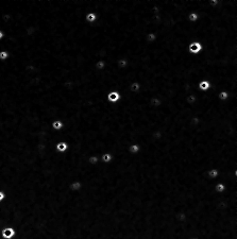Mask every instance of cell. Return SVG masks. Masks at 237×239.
<instances>
[{"mask_svg":"<svg viewBox=\"0 0 237 239\" xmlns=\"http://www.w3.org/2000/svg\"><path fill=\"white\" fill-rule=\"evenodd\" d=\"M64 127H65V123L62 120L56 119L51 122V129L53 130V131H61V130L64 129Z\"/></svg>","mask_w":237,"mask_h":239,"instance_id":"9c48e42d","label":"cell"},{"mask_svg":"<svg viewBox=\"0 0 237 239\" xmlns=\"http://www.w3.org/2000/svg\"><path fill=\"white\" fill-rule=\"evenodd\" d=\"M218 99L220 101H227L229 98H230V93L227 91V90H220L217 95Z\"/></svg>","mask_w":237,"mask_h":239,"instance_id":"e0dca14e","label":"cell"},{"mask_svg":"<svg viewBox=\"0 0 237 239\" xmlns=\"http://www.w3.org/2000/svg\"><path fill=\"white\" fill-rule=\"evenodd\" d=\"M105 67H107V62L104 60H98L95 63V69L97 71H102L103 69H105Z\"/></svg>","mask_w":237,"mask_h":239,"instance_id":"9a60e30c","label":"cell"},{"mask_svg":"<svg viewBox=\"0 0 237 239\" xmlns=\"http://www.w3.org/2000/svg\"><path fill=\"white\" fill-rule=\"evenodd\" d=\"M189 239H198V238H196V237H190Z\"/></svg>","mask_w":237,"mask_h":239,"instance_id":"484cf974","label":"cell"},{"mask_svg":"<svg viewBox=\"0 0 237 239\" xmlns=\"http://www.w3.org/2000/svg\"><path fill=\"white\" fill-rule=\"evenodd\" d=\"M100 162V159L98 155H90L87 157V163L90 164V165H92V166H94V165H97L98 163Z\"/></svg>","mask_w":237,"mask_h":239,"instance_id":"d6986e66","label":"cell"},{"mask_svg":"<svg viewBox=\"0 0 237 239\" xmlns=\"http://www.w3.org/2000/svg\"><path fill=\"white\" fill-rule=\"evenodd\" d=\"M220 0H208V5L210 7H217L219 5Z\"/></svg>","mask_w":237,"mask_h":239,"instance_id":"603a6c76","label":"cell"},{"mask_svg":"<svg viewBox=\"0 0 237 239\" xmlns=\"http://www.w3.org/2000/svg\"><path fill=\"white\" fill-rule=\"evenodd\" d=\"M140 88H141V86H140V83L137 82V81L131 82V83L129 84V89H130L131 93H133V94H137L140 90Z\"/></svg>","mask_w":237,"mask_h":239,"instance_id":"7c38bea8","label":"cell"},{"mask_svg":"<svg viewBox=\"0 0 237 239\" xmlns=\"http://www.w3.org/2000/svg\"><path fill=\"white\" fill-rule=\"evenodd\" d=\"M85 21L87 24H95L97 21V14L94 12H90L85 15Z\"/></svg>","mask_w":237,"mask_h":239,"instance_id":"5bb4252c","label":"cell"},{"mask_svg":"<svg viewBox=\"0 0 237 239\" xmlns=\"http://www.w3.org/2000/svg\"><path fill=\"white\" fill-rule=\"evenodd\" d=\"M54 149L58 153H65L68 150V144L65 140H61V142H56L54 146Z\"/></svg>","mask_w":237,"mask_h":239,"instance_id":"5b68a950","label":"cell"},{"mask_svg":"<svg viewBox=\"0 0 237 239\" xmlns=\"http://www.w3.org/2000/svg\"><path fill=\"white\" fill-rule=\"evenodd\" d=\"M5 200V193L2 190H0V203Z\"/></svg>","mask_w":237,"mask_h":239,"instance_id":"cb8c5ba5","label":"cell"},{"mask_svg":"<svg viewBox=\"0 0 237 239\" xmlns=\"http://www.w3.org/2000/svg\"><path fill=\"white\" fill-rule=\"evenodd\" d=\"M0 236L2 239H13L16 236V229L13 226H4L0 232Z\"/></svg>","mask_w":237,"mask_h":239,"instance_id":"7a4b0ae2","label":"cell"},{"mask_svg":"<svg viewBox=\"0 0 237 239\" xmlns=\"http://www.w3.org/2000/svg\"><path fill=\"white\" fill-rule=\"evenodd\" d=\"M3 37H4V33H3V32L0 30V42H1V41L3 39Z\"/></svg>","mask_w":237,"mask_h":239,"instance_id":"d4e9b609","label":"cell"},{"mask_svg":"<svg viewBox=\"0 0 237 239\" xmlns=\"http://www.w3.org/2000/svg\"><path fill=\"white\" fill-rule=\"evenodd\" d=\"M141 151V147L138 144H131L130 146L128 147V152L130 154H138Z\"/></svg>","mask_w":237,"mask_h":239,"instance_id":"8fae6325","label":"cell"},{"mask_svg":"<svg viewBox=\"0 0 237 239\" xmlns=\"http://www.w3.org/2000/svg\"><path fill=\"white\" fill-rule=\"evenodd\" d=\"M121 99V95L118 90H111L107 95V101L109 103H116Z\"/></svg>","mask_w":237,"mask_h":239,"instance_id":"3957f363","label":"cell"},{"mask_svg":"<svg viewBox=\"0 0 237 239\" xmlns=\"http://www.w3.org/2000/svg\"><path fill=\"white\" fill-rule=\"evenodd\" d=\"M206 176H207V178L210 179V180H217V179L220 178V171L216 168L208 169L207 172H206Z\"/></svg>","mask_w":237,"mask_h":239,"instance_id":"ba28073f","label":"cell"},{"mask_svg":"<svg viewBox=\"0 0 237 239\" xmlns=\"http://www.w3.org/2000/svg\"><path fill=\"white\" fill-rule=\"evenodd\" d=\"M197 87H198L199 91L205 93V91H207V90L210 89V87H212V83H210L208 80H202V81H200V82L198 83Z\"/></svg>","mask_w":237,"mask_h":239,"instance_id":"277c9868","label":"cell"},{"mask_svg":"<svg viewBox=\"0 0 237 239\" xmlns=\"http://www.w3.org/2000/svg\"><path fill=\"white\" fill-rule=\"evenodd\" d=\"M225 185L222 183V182H218V183L215 184V186H214V190L216 191L217 193H223L225 191Z\"/></svg>","mask_w":237,"mask_h":239,"instance_id":"2e32d148","label":"cell"},{"mask_svg":"<svg viewBox=\"0 0 237 239\" xmlns=\"http://www.w3.org/2000/svg\"><path fill=\"white\" fill-rule=\"evenodd\" d=\"M202 50H203V45L201 44L200 42H197V41L189 43L188 46H187V51H188V53L194 54V55L195 54H199Z\"/></svg>","mask_w":237,"mask_h":239,"instance_id":"6da1fadb","label":"cell"},{"mask_svg":"<svg viewBox=\"0 0 237 239\" xmlns=\"http://www.w3.org/2000/svg\"><path fill=\"white\" fill-rule=\"evenodd\" d=\"M9 58H10V53H9L7 50H1L0 51V61L4 62L9 60Z\"/></svg>","mask_w":237,"mask_h":239,"instance_id":"7402d4cb","label":"cell"},{"mask_svg":"<svg viewBox=\"0 0 237 239\" xmlns=\"http://www.w3.org/2000/svg\"><path fill=\"white\" fill-rule=\"evenodd\" d=\"M100 162L103 164H109L111 163L112 161L114 159V156L112 155L111 153H109V152H107V153H103L102 155H100Z\"/></svg>","mask_w":237,"mask_h":239,"instance_id":"4fadbf2b","label":"cell"},{"mask_svg":"<svg viewBox=\"0 0 237 239\" xmlns=\"http://www.w3.org/2000/svg\"><path fill=\"white\" fill-rule=\"evenodd\" d=\"M157 36L155 33H153V32H149V33H147L146 34V42L147 43H154L155 41H156Z\"/></svg>","mask_w":237,"mask_h":239,"instance_id":"ffe728a7","label":"cell"},{"mask_svg":"<svg viewBox=\"0 0 237 239\" xmlns=\"http://www.w3.org/2000/svg\"><path fill=\"white\" fill-rule=\"evenodd\" d=\"M82 187H83V184H82V182H80V181H73V182H71V183L69 184V186H68L69 190L73 191V193L80 191L81 189H82Z\"/></svg>","mask_w":237,"mask_h":239,"instance_id":"52a82bcc","label":"cell"},{"mask_svg":"<svg viewBox=\"0 0 237 239\" xmlns=\"http://www.w3.org/2000/svg\"><path fill=\"white\" fill-rule=\"evenodd\" d=\"M162 104H163V101L158 96H154V97H152L150 99V105L152 106V108H158L162 106Z\"/></svg>","mask_w":237,"mask_h":239,"instance_id":"30bf717a","label":"cell"},{"mask_svg":"<svg viewBox=\"0 0 237 239\" xmlns=\"http://www.w3.org/2000/svg\"><path fill=\"white\" fill-rule=\"evenodd\" d=\"M187 19H188V21L191 22V24H195V22L198 21L199 15L197 14L196 12H191V13H189L188 16H187Z\"/></svg>","mask_w":237,"mask_h":239,"instance_id":"44dd1931","label":"cell"},{"mask_svg":"<svg viewBox=\"0 0 237 239\" xmlns=\"http://www.w3.org/2000/svg\"><path fill=\"white\" fill-rule=\"evenodd\" d=\"M185 101H186V103L189 105L195 104V103L197 102V96L195 95V94H189V95H187L186 98H185Z\"/></svg>","mask_w":237,"mask_h":239,"instance_id":"ac0fdd59","label":"cell"},{"mask_svg":"<svg viewBox=\"0 0 237 239\" xmlns=\"http://www.w3.org/2000/svg\"><path fill=\"white\" fill-rule=\"evenodd\" d=\"M116 66L118 67L120 70H124V69H127L129 66V61L127 58H124V56H121V58H119V59H117L116 61Z\"/></svg>","mask_w":237,"mask_h":239,"instance_id":"8992f818","label":"cell"}]
</instances>
